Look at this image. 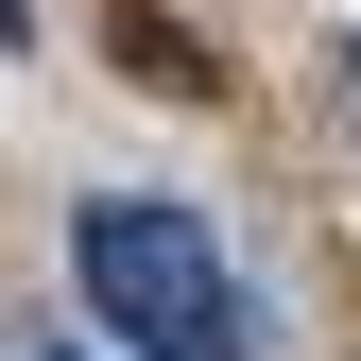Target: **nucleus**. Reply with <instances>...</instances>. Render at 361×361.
Masks as SVG:
<instances>
[{
	"mask_svg": "<svg viewBox=\"0 0 361 361\" xmlns=\"http://www.w3.org/2000/svg\"><path fill=\"white\" fill-rule=\"evenodd\" d=\"M69 293L121 361H258V310L224 276V241L155 190H86L69 207Z\"/></svg>",
	"mask_w": 361,
	"mask_h": 361,
	"instance_id": "f257e3e1",
	"label": "nucleus"
},
{
	"mask_svg": "<svg viewBox=\"0 0 361 361\" xmlns=\"http://www.w3.org/2000/svg\"><path fill=\"white\" fill-rule=\"evenodd\" d=\"M104 52H121V69H138V86H155V104H224V52H207V35H190V18H155V0H104Z\"/></svg>",
	"mask_w": 361,
	"mask_h": 361,
	"instance_id": "f03ea898",
	"label": "nucleus"
},
{
	"mask_svg": "<svg viewBox=\"0 0 361 361\" xmlns=\"http://www.w3.org/2000/svg\"><path fill=\"white\" fill-rule=\"evenodd\" d=\"M0 52H35V0H0Z\"/></svg>",
	"mask_w": 361,
	"mask_h": 361,
	"instance_id": "7ed1b4c3",
	"label": "nucleus"
}]
</instances>
